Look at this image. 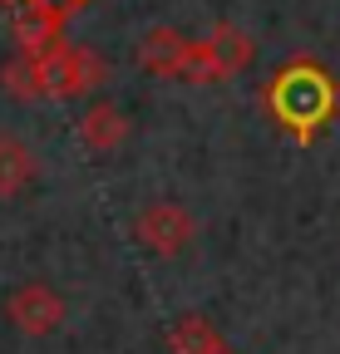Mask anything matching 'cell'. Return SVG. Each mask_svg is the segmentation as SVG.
I'll use <instances>...</instances> for the list:
<instances>
[{"label":"cell","mask_w":340,"mask_h":354,"mask_svg":"<svg viewBox=\"0 0 340 354\" xmlns=\"http://www.w3.org/2000/svg\"><path fill=\"white\" fill-rule=\"evenodd\" d=\"M74 133H79V143L89 148V153L104 158V153H114V148L129 143V113L114 109V104H89V109L79 113Z\"/></svg>","instance_id":"8"},{"label":"cell","mask_w":340,"mask_h":354,"mask_svg":"<svg viewBox=\"0 0 340 354\" xmlns=\"http://www.w3.org/2000/svg\"><path fill=\"white\" fill-rule=\"evenodd\" d=\"M35 177H39V158L30 153V143H20L15 133H0V202L25 197Z\"/></svg>","instance_id":"9"},{"label":"cell","mask_w":340,"mask_h":354,"mask_svg":"<svg viewBox=\"0 0 340 354\" xmlns=\"http://www.w3.org/2000/svg\"><path fill=\"white\" fill-rule=\"evenodd\" d=\"M6 320H10V330H20L30 339H45L64 325V295L50 281H25L6 295Z\"/></svg>","instance_id":"5"},{"label":"cell","mask_w":340,"mask_h":354,"mask_svg":"<svg viewBox=\"0 0 340 354\" xmlns=\"http://www.w3.org/2000/svg\"><path fill=\"white\" fill-rule=\"evenodd\" d=\"M217 354H232V349H227V344H222V349H217Z\"/></svg>","instance_id":"11"},{"label":"cell","mask_w":340,"mask_h":354,"mask_svg":"<svg viewBox=\"0 0 340 354\" xmlns=\"http://www.w3.org/2000/svg\"><path fill=\"white\" fill-rule=\"evenodd\" d=\"M262 109L291 143H316V133L340 113V84L321 59L296 55L262 88Z\"/></svg>","instance_id":"1"},{"label":"cell","mask_w":340,"mask_h":354,"mask_svg":"<svg viewBox=\"0 0 340 354\" xmlns=\"http://www.w3.org/2000/svg\"><path fill=\"white\" fill-rule=\"evenodd\" d=\"M6 94L10 99H84L104 84V64L99 55H89L84 44H69L64 35L39 44V50H15V59L6 64Z\"/></svg>","instance_id":"2"},{"label":"cell","mask_w":340,"mask_h":354,"mask_svg":"<svg viewBox=\"0 0 340 354\" xmlns=\"http://www.w3.org/2000/svg\"><path fill=\"white\" fill-rule=\"evenodd\" d=\"M193 59H197V39L173 30V25H153L138 39V64L158 79H193Z\"/></svg>","instance_id":"7"},{"label":"cell","mask_w":340,"mask_h":354,"mask_svg":"<svg viewBox=\"0 0 340 354\" xmlns=\"http://www.w3.org/2000/svg\"><path fill=\"white\" fill-rule=\"evenodd\" d=\"M134 236L148 256H178L193 246L197 236V216L183 207V202H148L138 216H134Z\"/></svg>","instance_id":"4"},{"label":"cell","mask_w":340,"mask_h":354,"mask_svg":"<svg viewBox=\"0 0 340 354\" xmlns=\"http://www.w3.org/2000/svg\"><path fill=\"white\" fill-rule=\"evenodd\" d=\"M257 59V39L237 25H212L197 39V59H193V79L188 84H222L232 74H242Z\"/></svg>","instance_id":"3"},{"label":"cell","mask_w":340,"mask_h":354,"mask_svg":"<svg viewBox=\"0 0 340 354\" xmlns=\"http://www.w3.org/2000/svg\"><path fill=\"white\" fill-rule=\"evenodd\" d=\"M168 349H173V354H217L222 335L212 330L202 315H178L173 330H168Z\"/></svg>","instance_id":"10"},{"label":"cell","mask_w":340,"mask_h":354,"mask_svg":"<svg viewBox=\"0 0 340 354\" xmlns=\"http://www.w3.org/2000/svg\"><path fill=\"white\" fill-rule=\"evenodd\" d=\"M10 15V30H15V44L20 50H39L64 35V20L74 10H84L89 0H0Z\"/></svg>","instance_id":"6"}]
</instances>
